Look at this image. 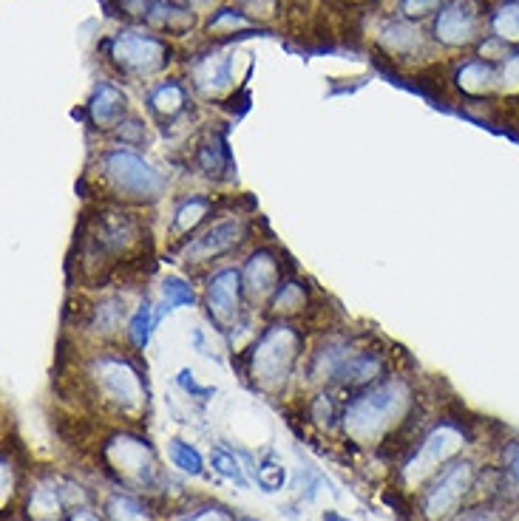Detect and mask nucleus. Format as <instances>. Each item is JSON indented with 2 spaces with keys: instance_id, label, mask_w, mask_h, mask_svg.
Segmentation results:
<instances>
[{
  "instance_id": "33",
  "label": "nucleus",
  "mask_w": 519,
  "mask_h": 521,
  "mask_svg": "<svg viewBox=\"0 0 519 521\" xmlns=\"http://www.w3.org/2000/svg\"><path fill=\"white\" fill-rule=\"evenodd\" d=\"M497 94L502 97H519V49H511L500 63V85Z\"/></svg>"
},
{
  "instance_id": "29",
  "label": "nucleus",
  "mask_w": 519,
  "mask_h": 521,
  "mask_svg": "<svg viewBox=\"0 0 519 521\" xmlns=\"http://www.w3.org/2000/svg\"><path fill=\"white\" fill-rule=\"evenodd\" d=\"M63 502V488H54V485H37L32 490V499H29V513H35L37 519H54L60 513Z\"/></svg>"
},
{
  "instance_id": "25",
  "label": "nucleus",
  "mask_w": 519,
  "mask_h": 521,
  "mask_svg": "<svg viewBox=\"0 0 519 521\" xmlns=\"http://www.w3.org/2000/svg\"><path fill=\"white\" fill-rule=\"evenodd\" d=\"M304 309H307V289H304V284L284 278L276 289V295L270 298V315H273V320H293Z\"/></svg>"
},
{
  "instance_id": "40",
  "label": "nucleus",
  "mask_w": 519,
  "mask_h": 521,
  "mask_svg": "<svg viewBox=\"0 0 519 521\" xmlns=\"http://www.w3.org/2000/svg\"><path fill=\"white\" fill-rule=\"evenodd\" d=\"M185 521H236V519L227 513L225 507H205V510L193 513V516H188Z\"/></svg>"
},
{
  "instance_id": "43",
  "label": "nucleus",
  "mask_w": 519,
  "mask_h": 521,
  "mask_svg": "<svg viewBox=\"0 0 519 521\" xmlns=\"http://www.w3.org/2000/svg\"><path fill=\"white\" fill-rule=\"evenodd\" d=\"M199 3H208V0H188V6H199Z\"/></svg>"
},
{
  "instance_id": "5",
  "label": "nucleus",
  "mask_w": 519,
  "mask_h": 521,
  "mask_svg": "<svg viewBox=\"0 0 519 521\" xmlns=\"http://www.w3.org/2000/svg\"><path fill=\"white\" fill-rule=\"evenodd\" d=\"M468 431L460 422H437L432 431L423 437V442L415 448V454L406 459L403 465V482L406 485H423L426 479H432L434 473L443 471L451 459H457L460 451L468 445Z\"/></svg>"
},
{
  "instance_id": "42",
  "label": "nucleus",
  "mask_w": 519,
  "mask_h": 521,
  "mask_svg": "<svg viewBox=\"0 0 519 521\" xmlns=\"http://www.w3.org/2000/svg\"><path fill=\"white\" fill-rule=\"evenodd\" d=\"M324 521H346V519H341V516H335V513H327V516H324Z\"/></svg>"
},
{
  "instance_id": "2",
  "label": "nucleus",
  "mask_w": 519,
  "mask_h": 521,
  "mask_svg": "<svg viewBox=\"0 0 519 521\" xmlns=\"http://www.w3.org/2000/svg\"><path fill=\"white\" fill-rule=\"evenodd\" d=\"M304 354V332L293 320H273L261 329L247 352V377L261 391H281Z\"/></svg>"
},
{
  "instance_id": "36",
  "label": "nucleus",
  "mask_w": 519,
  "mask_h": 521,
  "mask_svg": "<svg viewBox=\"0 0 519 521\" xmlns=\"http://www.w3.org/2000/svg\"><path fill=\"white\" fill-rule=\"evenodd\" d=\"M451 521H505V507L494 505V502H483V505L466 507Z\"/></svg>"
},
{
  "instance_id": "20",
  "label": "nucleus",
  "mask_w": 519,
  "mask_h": 521,
  "mask_svg": "<svg viewBox=\"0 0 519 521\" xmlns=\"http://www.w3.org/2000/svg\"><path fill=\"white\" fill-rule=\"evenodd\" d=\"M145 105H148V111L156 119L173 122V119L182 117L185 108H188V91H185V85L179 83V80H168V83H159L148 91Z\"/></svg>"
},
{
  "instance_id": "21",
  "label": "nucleus",
  "mask_w": 519,
  "mask_h": 521,
  "mask_svg": "<svg viewBox=\"0 0 519 521\" xmlns=\"http://www.w3.org/2000/svg\"><path fill=\"white\" fill-rule=\"evenodd\" d=\"M145 23L162 34H182L193 26L191 6L173 3V0H151Z\"/></svg>"
},
{
  "instance_id": "19",
  "label": "nucleus",
  "mask_w": 519,
  "mask_h": 521,
  "mask_svg": "<svg viewBox=\"0 0 519 521\" xmlns=\"http://www.w3.org/2000/svg\"><path fill=\"white\" fill-rule=\"evenodd\" d=\"M125 318H128L125 298L122 295H103L100 301L91 303L86 326L88 332H94L97 337H114L122 329Z\"/></svg>"
},
{
  "instance_id": "23",
  "label": "nucleus",
  "mask_w": 519,
  "mask_h": 521,
  "mask_svg": "<svg viewBox=\"0 0 519 521\" xmlns=\"http://www.w3.org/2000/svg\"><path fill=\"white\" fill-rule=\"evenodd\" d=\"M213 207H216V204H213L210 196H191V199H185V202L173 210L171 236L173 238L196 236V230H199L202 224H208L210 210H213Z\"/></svg>"
},
{
  "instance_id": "39",
  "label": "nucleus",
  "mask_w": 519,
  "mask_h": 521,
  "mask_svg": "<svg viewBox=\"0 0 519 521\" xmlns=\"http://www.w3.org/2000/svg\"><path fill=\"white\" fill-rule=\"evenodd\" d=\"M176 383L182 386V391H188L191 397H196V400H210V397L216 394V388L199 386V383H196V377H193V371H191V369H182V371H179V377H176Z\"/></svg>"
},
{
  "instance_id": "22",
  "label": "nucleus",
  "mask_w": 519,
  "mask_h": 521,
  "mask_svg": "<svg viewBox=\"0 0 519 521\" xmlns=\"http://www.w3.org/2000/svg\"><path fill=\"white\" fill-rule=\"evenodd\" d=\"M381 49L389 54V57H415L417 51L423 49V34L417 29L412 20H395L389 23L386 29L378 37Z\"/></svg>"
},
{
  "instance_id": "11",
  "label": "nucleus",
  "mask_w": 519,
  "mask_h": 521,
  "mask_svg": "<svg viewBox=\"0 0 519 521\" xmlns=\"http://www.w3.org/2000/svg\"><path fill=\"white\" fill-rule=\"evenodd\" d=\"M103 456L108 471L117 473V479H122V482H131L139 488H148L154 482L156 459L145 439L120 434V437L108 439Z\"/></svg>"
},
{
  "instance_id": "27",
  "label": "nucleus",
  "mask_w": 519,
  "mask_h": 521,
  "mask_svg": "<svg viewBox=\"0 0 519 521\" xmlns=\"http://www.w3.org/2000/svg\"><path fill=\"white\" fill-rule=\"evenodd\" d=\"M196 303V295H193V286L188 281H182V278H176V275H168L165 281H162V309H156L154 318L156 323L165 318V312H173L176 306H193Z\"/></svg>"
},
{
  "instance_id": "12",
  "label": "nucleus",
  "mask_w": 519,
  "mask_h": 521,
  "mask_svg": "<svg viewBox=\"0 0 519 521\" xmlns=\"http://www.w3.org/2000/svg\"><path fill=\"white\" fill-rule=\"evenodd\" d=\"M244 278V295L247 303L270 301L276 295V289L284 281V269H281V258L273 247H259L253 250L250 258L242 267Z\"/></svg>"
},
{
  "instance_id": "37",
  "label": "nucleus",
  "mask_w": 519,
  "mask_h": 521,
  "mask_svg": "<svg viewBox=\"0 0 519 521\" xmlns=\"http://www.w3.org/2000/svg\"><path fill=\"white\" fill-rule=\"evenodd\" d=\"M449 0H400V15L406 20H420L440 12Z\"/></svg>"
},
{
  "instance_id": "4",
  "label": "nucleus",
  "mask_w": 519,
  "mask_h": 521,
  "mask_svg": "<svg viewBox=\"0 0 519 521\" xmlns=\"http://www.w3.org/2000/svg\"><path fill=\"white\" fill-rule=\"evenodd\" d=\"M477 488V465L471 459H451L443 471L429 479L420 496V513L426 521H451L460 513L466 496Z\"/></svg>"
},
{
  "instance_id": "30",
  "label": "nucleus",
  "mask_w": 519,
  "mask_h": 521,
  "mask_svg": "<svg viewBox=\"0 0 519 521\" xmlns=\"http://www.w3.org/2000/svg\"><path fill=\"white\" fill-rule=\"evenodd\" d=\"M108 519L111 521H154L151 519V510L142 505L134 496H125V493H117L108 499Z\"/></svg>"
},
{
  "instance_id": "9",
  "label": "nucleus",
  "mask_w": 519,
  "mask_h": 521,
  "mask_svg": "<svg viewBox=\"0 0 519 521\" xmlns=\"http://www.w3.org/2000/svg\"><path fill=\"white\" fill-rule=\"evenodd\" d=\"M485 37L483 0H449L434 17V40L446 49H468Z\"/></svg>"
},
{
  "instance_id": "38",
  "label": "nucleus",
  "mask_w": 519,
  "mask_h": 521,
  "mask_svg": "<svg viewBox=\"0 0 519 521\" xmlns=\"http://www.w3.org/2000/svg\"><path fill=\"white\" fill-rule=\"evenodd\" d=\"M310 417L318 422V425H332V420H335V403H332L329 394H315V397H312Z\"/></svg>"
},
{
  "instance_id": "34",
  "label": "nucleus",
  "mask_w": 519,
  "mask_h": 521,
  "mask_svg": "<svg viewBox=\"0 0 519 521\" xmlns=\"http://www.w3.org/2000/svg\"><path fill=\"white\" fill-rule=\"evenodd\" d=\"M210 462H213V471H219L222 476H227V479L236 482L239 488H247V479H244L242 465L236 462V456H230L227 451H222V448H216V451L210 454Z\"/></svg>"
},
{
  "instance_id": "6",
  "label": "nucleus",
  "mask_w": 519,
  "mask_h": 521,
  "mask_svg": "<svg viewBox=\"0 0 519 521\" xmlns=\"http://www.w3.org/2000/svg\"><path fill=\"white\" fill-rule=\"evenodd\" d=\"M97 394L117 411H137L145 400V386L139 369L122 354H97L86 371Z\"/></svg>"
},
{
  "instance_id": "32",
  "label": "nucleus",
  "mask_w": 519,
  "mask_h": 521,
  "mask_svg": "<svg viewBox=\"0 0 519 521\" xmlns=\"http://www.w3.org/2000/svg\"><path fill=\"white\" fill-rule=\"evenodd\" d=\"M168 456H171V462L179 471L191 473V476H202V471H205L199 451H196L193 445H188V442H182V439H171Z\"/></svg>"
},
{
  "instance_id": "18",
  "label": "nucleus",
  "mask_w": 519,
  "mask_h": 521,
  "mask_svg": "<svg viewBox=\"0 0 519 521\" xmlns=\"http://www.w3.org/2000/svg\"><path fill=\"white\" fill-rule=\"evenodd\" d=\"M485 32L508 49H519V0L485 3Z\"/></svg>"
},
{
  "instance_id": "7",
  "label": "nucleus",
  "mask_w": 519,
  "mask_h": 521,
  "mask_svg": "<svg viewBox=\"0 0 519 521\" xmlns=\"http://www.w3.org/2000/svg\"><path fill=\"white\" fill-rule=\"evenodd\" d=\"M108 60L120 74L128 77H151L156 71L168 66L171 60V46L154 32H137V29H122L111 43H108Z\"/></svg>"
},
{
  "instance_id": "35",
  "label": "nucleus",
  "mask_w": 519,
  "mask_h": 521,
  "mask_svg": "<svg viewBox=\"0 0 519 521\" xmlns=\"http://www.w3.org/2000/svg\"><path fill=\"white\" fill-rule=\"evenodd\" d=\"M256 476H259V485L267 493H273V490H281V485H284V468L278 465L276 459H264V462H259L256 465Z\"/></svg>"
},
{
  "instance_id": "41",
  "label": "nucleus",
  "mask_w": 519,
  "mask_h": 521,
  "mask_svg": "<svg viewBox=\"0 0 519 521\" xmlns=\"http://www.w3.org/2000/svg\"><path fill=\"white\" fill-rule=\"evenodd\" d=\"M69 521H100V516H97V513H91V510H86V507H83V510H74Z\"/></svg>"
},
{
  "instance_id": "17",
  "label": "nucleus",
  "mask_w": 519,
  "mask_h": 521,
  "mask_svg": "<svg viewBox=\"0 0 519 521\" xmlns=\"http://www.w3.org/2000/svg\"><path fill=\"white\" fill-rule=\"evenodd\" d=\"M383 371H386V363L378 352H369V349H358L346 360L338 377H335V386L349 388V391H364V388L381 383Z\"/></svg>"
},
{
  "instance_id": "28",
  "label": "nucleus",
  "mask_w": 519,
  "mask_h": 521,
  "mask_svg": "<svg viewBox=\"0 0 519 521\" xmlns=\"http://www.w3.org/2000/svg\"><path fill=\"white\" fill-rule=\"evenodd\" d=\"M154 326H156L154 306H151V301L145 298V301L137 306V312L131 315V320H128V329H125V332H128V340L134 343V349H145V346H148Z\"/></svg>"
},
{
  "instance_id": "26",
  "label": "nucleus",
  "mask_w": 519,
  "mask_h": 521,
  "mask_svg": "<svg viewBox=\"0 0 519 521\" xmlns=\"http://www.w3.org/2000/svg\"><path fill=\"white\" fill-rule=\"evenodd\" d=\"M497 490L505 502H519V439H508L500 451Z\"/></svg>"
},
{
  "instance_id": "24",
  "label": "nucleus",
  "mask_w": 519,
  "mask_h": 521,
  "mask_svg": "<svg viewBox=\"0 0 519 521\" xmlns=\"http://www.w3.org/2000/svg\"><path fill=\"white\" fill-rule=\"evenodd\" d=\"M196 168L205 173L208 179H222L233 168V159L227 151L225 134H208L205 142H199L196 148Z\"/></svg>"
},
{
  "instance_id": "16",
  "label": "nucleus",
  "mask_w": 519,
  "mask_h": 521,
  "mask_svg": "<svg viewBox=\"0 0 519 521\" xmlns=\"http://www.w3.org/2000/svg\"><path fill=\"white\" fill-rule=\"evenodd\" d=\"M193 88L205 97H216L222 94L230 80H233V71H230V57L222 51H208V54H199L191 66Z\"/></svg>"
},
{
  "instance_id": "8",
  "label": "nucleus",
  "mask_w": 519,
  "mask_h": 521,
  "mask_svg": "<svg viewBox=\"0 0 519 521\" xmlns=\"http://www.w3.org/2000/svg\"><path fill=\"white\" fill-rule=\"evenodd\" d=\"M250 238V221L242 216H230V219H219L208 224L202 233L185 244L182 250V264L185 267H202V264H213L219 258H227L236 253L244 241Z\"/></svg>"
},
{
  "instance_id": "1",
  "label": "nucleus",
  "mask_w": 519,
  "mask_h": 521,
  "mask_svg": "<svg viewBox=\"0 0 519 521\" xmlns=\"http://www.w3.org/2000/svg\"><path fill=\"white\" fill-rule=\"evenodd\" d=\"M415 411V394L403 380H381L375 386L358 391L344 411L346 437L355 442H378L392 434L398 425H406Z\"/></svg>"
},
{
  "instance_id": "3",
  "label": "nucleus",
  "mask_w": 519,
  "mask_h": 521,
  "mask_svg": "<svg viewBox=\"0 0 519 521\" xmlns=\"http://www.w3.org/2000/svg\"><path fill=\"white\" fill-rule=\"evenodd\" d=\"M100 176L122 204H156L168 190L165 173L131 148L105 151L100 156Z\"/></svg>"
},
{
  "instance_id": "31",
  "label": "nucleus",
  "mask_w": 519,
  "mask_h": 521,
  "mask_svg": "<svg viewBox=\"0 0 519 521\" xmlns=\"http://www.w3.org/2000/svg\"><path fill=\"white\" fill-rule=\"evenodd\" d=\"M253 26V20L244 15L242 9H219L216 15L208 20V32L210 34H236L242 32V29H250Z\"/></svg>"
},
{
  "instance_id": "10",
  "label": "nucleus",
  "mask_w": 519,
  "mask_h": 521,
  "mask_svg": "<svg viewBox=\"0 0 519 521\" xmlns=\"http://www.w3.org/2000/svg\"><path fill=\"white\" fill-rule=\"evenodd\" d=\"M244 303H247V295H244L242 269H216L205 286V306H208V318L216 326V332L227 335L242 320Z\"/></svg>"
},
{
  "instance_id": "14",
  "label": "nucleus",
  "mask_w": 519,
  "mask_h": 521,
  "mask_svg": "<svg viewBox=\"0 0 519 521\" xmlns=\"http://www.w3.org/2000/svg\"><path fill=\"white\" fill-rule=\"evenodd\" d=\"M88 125L97 131H117L128 111V97L114 83H100L86 105Z\"/></svg>"
},
{
  "instance_id": "15",
  "label": "nucleus",
  "mask_w": 519,
  "mask_h": 521,
  "mask_svg": "<svg viewBox=\"0 0 519 521\" xmlns=\"http://www.w3.org/2000/svg\"><path fill=\"white\" fill-rule=\"evenodd\" d=\"M358 352L349 337H327L318 349H312L307 360V374L315 383H335L338 371L352 354Z\"/></svg>"
},
{
  "instance_id": "13",
  "label": "nucleus",
  "mask_w": 519,
  "mask_h": 521,
  "mask_svg": "<svg viewBox=\"0 0 519 521\" xmlns=\"http://www.w3.org/2000/svg\"><path fill=\"white\" fill-rule=\"evenodd\" d=\"M454 85L457 91L471 102H485V97L497 94L500 85V63H491L485 57H468L454 68Z\"/></svg>"
}]
</instances>
